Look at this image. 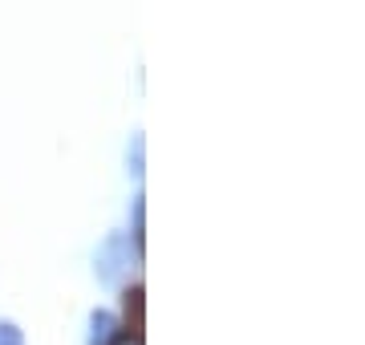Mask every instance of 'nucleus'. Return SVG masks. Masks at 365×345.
<instances>
[{
	"mask_svg": "<svg viewBox=\"0 0 365 345\" xmlns=\"http://www.w3.org/2000/svg\"><path fill=\"white\" fill-rule=\"evenodd\" d=\"M0 345H25V337H21V329H16V325L0 321Z\"/></svg>",
	"mask_w": 365,
	"mask_h": 345,
	"instance_id": "423d86ee",
	"label": "nucleus"
},
{
	"mask_svg": "<svg viewBox=\"0 0 365 345\" xmlns=\"http://www.w3.org/2000/svg\"><path fill=\"white\" fill-rule=\"evenodd\" d=\"M118 337V321H114V313H106V309H98L90 317V341L86 345H110Z\"/></svg>",
	"mask_w": 365,
	"mask_h": 345,
	"instance_id": "f03ea898",
	"label": "nucleus"
},
{
	"mask_svg": "<svg viewBox=\"0 0 365 345\" xmlns=\"http://www.w3.org/2000/svg\"><path fill=\"white\" fill-rule=\"evenodd\" d=\"M110 345H143V337H118V341H110Z\"/></svg>",
	"mask_w": 365,
	"mask_h": 345,
	"instance_id": "0eeeda50",
	"label": "nucleus"
},
{
	"mask_svg": "<svg viewBox=\"0 0 365 345\" xmlns=\"http://www.w3.org/2000/svg\"><path fill=\"white\" fill-rule=\"evenodd\" d=\"M126 167H130L134 179H143V171H146V138H143V134H134V138H130V150H126Z\"/></svg>",
	"mask_w": 365,
	"mask_h": 345,
	"instance_id": "7ed1b4c3",
	"label": "nucleus"
},
{
	"mask_svg": "<svg viewBox=\"0 0 365 345\" xmlns=\"http://www.w3.org/2000/svg\"><path fill=\"white\" fill-rule=\"evenodd\" d=\"M146 292H143V284H134L130 292H126V309L134 313V329H143V313H146V301H143Z\"/></svg>",
	"mask_w": 365,
	"mask_h": 345,
	"instance_id": "20e7f679",
	"label": "nucleus"
},
{
	"mask_svg": "<svg viewBox=\"0 0 365 345\" xmlns=\"http://www.w3.org/2000/svg\"><path fill=\"white\" fill-rule=\"evenodd\" d=\"M93 268H98V280H102V284H118L122 272L130 268V240L110 236L102 248H98V256H93Z\"/></svg>",
	"mask_w": 365,
	"mask_h": 345,
	"instance_id": "f257e3e1",
	"label": "nucleus"
},
{
	"mask_svg": "<svg viewBox=\"0 0 365 345\" xmlns=\"http://www.w3.org/2000/svg\"><path fill=\"white\" fill-rule=\"evenodd\" d=\"M143 236H146V203H143V195L134 200V244L143 248Z\"/></svg>",
	"mask_w": 365,
	"mask_h": 345,
	"instance_id": "39448f33",
	"label": "nucleus"
}]
</instances>
